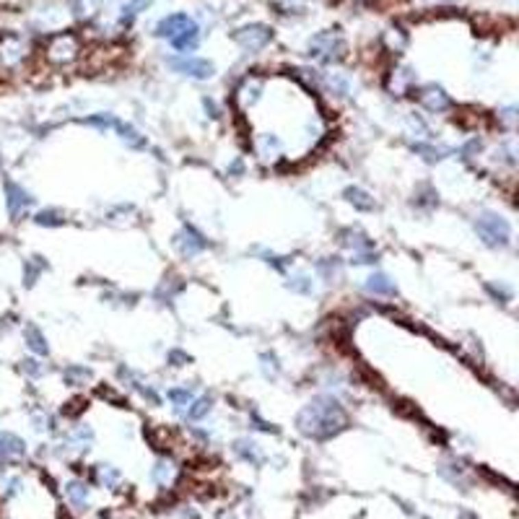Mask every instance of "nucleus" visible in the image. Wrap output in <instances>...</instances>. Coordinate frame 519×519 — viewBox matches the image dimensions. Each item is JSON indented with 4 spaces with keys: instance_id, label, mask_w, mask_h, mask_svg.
<instances>
[{
    "instance_id": "obj_2",
    "label": "nucleus",
    "mask_w": 519,
    "mask_h": 519,
    "mask_svg": "<svg viewBox=\"0 0 519 519\" xmlns=\"http://www.w3.org/2000/svg\"><path fill=\"white\" fill-rule=\"evenodd\" d=\"M475 229L483 236V242L491 244V247H498V244L509 242V223L504 218H498V216H483V218H478Z\"/></svg>"
},
{
    "instance_id": "obj_8",
    "label": "nucleus",
    "mask_w": 519,
    "mask_h": 519,
    "mask_svg": "<svg viewBox=\"0 0 519 519\" xmlns=\"http://www.w3.org/2000/svg\"><path fill=\"white\" fill-rule=\"evenodd\" d=\"M26 340H29V348H31V351L47 353V343H45V338L39 335L37 327H26Z\"/></svg>"
},
{
    "instance_id": "obj_12",
    "label": "nucleus",
    "mask_w": 519,
    "mask_h": 519,
    "mask_svg": "<svg viewBox=\"0 0 519 519\" xmlns=\"http://www.w3.org/2000/svg\"><path fill=\"white\" fill-rule=\"evenodd\" d=\"M71 496H73L75 504H84V501H86V491H81V485H71Z\"/></svg>"
},
{
    "instance_id": "obj_7",
    "label": "nucleus",
    "mask_w": 519,
    "mask_h": 519,
    "mask_svg": "<svg viewBox=\"0 0 519 519\" xmlns=\"http://www.w3.org/2000/svg\"><path fill=\"white\" fill-rule=\"evenodd\" d=\"M369 291H374V294H395V286L390 283L387 275H371Z\"/></svg>"
},
{
    "instance_id": "obj_1",
    "label": "nucleus",
    "mask_w": 519,
    "mask_h": 519,
    "mask_svg": "<svg viewBox=\"0 0 519 519\" xmlns=\"http://www.w3.org/2000/svg\"><path fill=\"white\" fill-rule=\"evenodd\" d=\"M156 34L169 39L174 45V50H179V52L195 50V45H198V24H195L187 13H172V16H166V18L156 26Z\"/></svg>"
},
{
    "instance_id": "obj_4",
    "label": "nucleus",
    "mask_w": 519,
    "mask_h": 519,
    "mask_svg": "<svg viewBox=\"0 0 519 519\" xmlns=\"http://www.w3.org/2000/svg\"><path fill=\"white\" fill-rule=\"evenodd\" d=\"M174 71L187 75H195V78H208L213 75V65L208 60H200V58H182V60H169Z\"/></svg>"
},
{
    "instance_id": "obj_11",
    "label": "nucleus",
    "mask_w": 519,
    "mask_h": 519,
    "mask_svg": "<svg viewBox=\"0 0 519 519\" xmlns=\"http://www.w3.org/2000/svg\"><path fill=\"white\" fill-rule=\"evenodd\" d=\"M198 408H190V418H200L203 413H208V408H210V403L208 400H200V403H195Z\"/></svg>"
},
{
    "instance_id": "obj_5",
    "label": "nucleus",
    "mask_w": 519,
    "mask_h": 519,
    "mask_svg": "<svg viewBox=\"0 0 519 519\" xmlns=\"http://www.w3.org/2000/svg\"><path fill=\"white\" fill-rule=\"evenodd\" d=\"M5 192H8V210H11V216H18V213H24L29 205H31V198H29V192L21 190V187L16 185V182H8L5 185Z\"/></svg>"
},
{
    "instance_id": "obj_9",
    "label": "nucleus",
    "mask_w": 519,
    "mask_h": 519,
    "mask_svg": "<svg viewBox=\"0 0 519 519\" xmlns=\"http://www.w3.org/2000/svg\"><path fill=\"white\" fill-rule=\"evenodd\" d=\"M364 198H366V195H364L361 190H348V200H351V203H356V205H361V208H371L374 203H371V200H364Z\"/></svg>"
},
{
    "instance_id": "obj_6",
    "label": "nucleus",
    "mask_w": 519,
    "mask_h": 519,
    "mask_svg": "<svg viewBox=\"0 0 519 519\" xmlns=\"http://www.w3.org/2000/svg\"><path fill=\"white\" fill-rule=\"evenodd\" d=\"M24 455V442L13 433H0V457H18Z\"/></svg>"
},
{
    "instance_id": "obj_10",
    "label": "nucleus",
    "mask_w": 519,
    "mask_h": 519,
    "mask_svg": "<svg viewBox=\"0 0 519 519\" xmlns=\"http://www.w3.org/2000/svg\"><path fill=\"white\" fill-rule=\"evenodd\" d=\"M169 397H172V400H177V403H182V405L192 403V395H190L187 390H172V392H169Z\"/></svg>"
},
{
    "instance_id": "obj_3",
    "label": "nucleus",
    "mask_w": 519,
    "mask_h": 519,
    "mask_svg": "<svg viewBox=\"0 0 519 519\" xmlns=\"http://www.w3.org/2000/svg\"><path fill=\"white\" fill-rule=\"evenodd\" d=\"M270 37H273V31L262 24L244 26V29H239V31L234 34V39L244 47V50H260V47H265V45L270 42Z\"/></svg>"
}]
</instances>
